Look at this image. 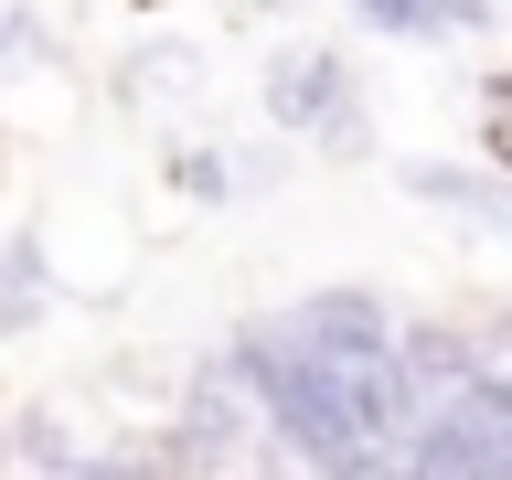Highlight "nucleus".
Masks as SVG:
<instances>
[{
  "label": "nucleus",
  "instance_id": "1",
  "mask_svg": "<svg viewBox=\"0 0 512 480\" xmlns=\"http://www.w3.org/2000/svg\"><path fill=\"white\" fill-rule=\"evenodd\" d=\"M278 331H288L299 352H331V363H363V352H395V331H406V320L384 310L374 288H310V299H299V310H288Z\"/></svg>",
  "mask_w": 512,
  "mask_h": 480
},
{
  "label": "nucleus",
  "instance_id": "2",
  "mask_svg": "<svg viewBox=\"0 0 512 480\" xmlns=\"http://www.w3.org/2000/svg\"><path fill=\"white\" fill-rule=\"evenodd\" d=\"M267 118L278 128H310V139H352V86L331 54H288L267 75Z\"/></svg>",
  "mask_w": 512,
  "mask_h": 480
},
{
  "label": "nucleus",
  "instance_id": "3",
  "mask_svg": "<svg viewBox=\"0 0 512 480\" xmlns=\"http://www.w3.org/2000/svg\"><path fill=\"white\" fill-rule=\"evenodd\" d=\"M406 192H427V203H459V214H480L491 235H512V182H491V171H448V160H416Z\"/></svg>",
  "mask_w": 512,
  "mask_h": 480
},
{
  "label": "nucleus",
  "instance_id": "4",
  "mask_svg": "<svg viewBox=\"0 0 512 480\" xmlns=\"http://www.w3.org/2000/svg\"><path fill=\"white\" fill-rule=\"evenodd\" d=\"M374 32H480L491 0H352Z\"/></svg>",
  "mask_w": 512,
  "mask_h": 480
},
{
  "label": "nucleus",
  "instance_id": "5",
  "mask_svg": "<svg viewBox=\"0 0 512 480\" xmlns=\"http://www.w3.org/2000/svg\"><path fill=\"white\" fill-rule=\"evenodd\" d=\"M54 480H160L150 459H64L54 448Z\"/></svg>",
  "mask_w": 512,
  "mask_h": 480
},
{
  "label": "nucleus",
  "instance_id": "6",
  "mask_svg": "<svg viewBox=\"0 0 512 480\" xmlns=\"http://www.w3.org/2000/svg\"><path fill=\"white\" fill-rule=\"evenodd\" d=\"M331 480H406V459H395V448H374V459H352V470H331Z\"/></svg>",
  "mask_w": 512,
  "mask_h": 480
}]
</instances>
